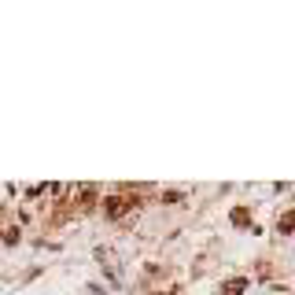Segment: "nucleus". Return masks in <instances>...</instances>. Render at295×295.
<instances>
[{
  "label": "nucleus",
  "mask_w": 295,
  "mask_h": 295,
  "mask_svg": "<svg viewBox=\"0 0 295 295\" xmlns=\"http://www.w3.org/2000/svg\"><path fill=\"white\" fill-rule=\"evenodd\" d=\"M103 207H107V218H122L126 211H133V207H137V192H129V188H126L122 196H111Z\"/></svg>",
  "instance_id": "f257e3e1"
},
{
  "label": "nucleus",
  "mask_w": 295,
  "mask_h": 295,
  "mask_svg": "<svg viewBox=\"0 0 295 295\" xmlns=\"http://www.w3.org/2000/svg\"><path fill=\"white\" fill-rule=\"evenodd\" d=\"M244 288H247V280H229V284L221 288V295H240Z\"/></svg>",
  "instance_id": "f03ea898"
},
{
  "label": "nucleus",
  "mask_w": 295,
  "mask_h": 295,
  "mask_svg": "<svg viewBox=\"0 0 295 295\" xmlns=\"http://www.w3.org/2000/svg\"><path fill=\"white\" fill-rule=\"evenodd\" d=\"M295 229V211H288L284 218H280V233H292Z\"/></svg>",
  "instance_id": "7ed1b4c3"
}]
</instances>
